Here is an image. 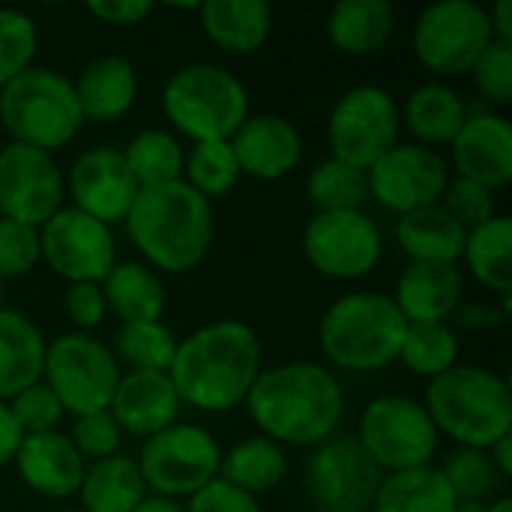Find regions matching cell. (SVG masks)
<instances>
[{
    "label": "cell",
    "instance_id": "obj_17",
    "mask_svg": "<svg viewBox=\"0 0 512 512\" xmlns=\"http://www.w3.org/2000/svg\"><path fill=\"white\" fill-rule=\"evenodd\" d=\"M384 471L360 447L357 438H330L315 447L306 465V483L312 498L333 512H366L384 483Z\"/></svg>",
    "mask_w": 512,
    "mask_h": 512
},
{
    "label": "cell",
    "instance_id": "obj_38",
    "mask_svg": "<svg viewBox=\"0 0 512 512\" xmlns=\"http://www.w3.org/2000/svg\"><path fill=\"white\" fill-rule=\"evenodd\" d=\"M438 471L447 480V486L456 495V501L492 504L495 498H501V489L507 483V477L495 465L492 453L489 450H474V447L453 450L447 456L444 468H438Z\"/></svg>",
    "mask_w": 512,
    "mask_h": 512
},
{
    "label": "cell",
    "instance_id": "obj_56",
    "mask_svg": "<svg viewBox=\"0 0 512 512\" xmlns=\"http://www.w3.org/2000/svg\"><path fill=\"white\" fill-rule=\"evenodd\" d=\"M489 512H512V501L501 495V498H495V501L489 504Z\"/></svg>",
    "mask_w": 512,
    "mask_h": 512
},
{
    "label": "cell",
    "instance_id": "obj_19",
    "mask_svg": "<svg viewBox=\"0 0 512 512\" xmlns=\"http://www.w3.org/2000/svg\"><path fill=\"white\" fill-rule=\"evenodd\" d=\"M453 168L462 180L486 186L489 192L507 189L512 180V123L501 111L468 114L450 144Z\"/></svg>",
    "mask_w": 512,
    "mask_h": 512
},
{
    "label": "cell",
    "instance_id": "obj_49",
    "mask_svg": "<svg viewBox=\"0 0 512 512\" xmlns=\"http://www.w3.org/2000/svg\"><path fill=\"white\" fill-rule=\"evenodd\" d=\"M156 6L150 0H90L87 12L102 21V24H114V27H132L141 24Z\"/></svg>",
    "mask_w": 512,
    "mask_h": 512
},
{
    "label": "cell",
    "instance_id": "obj_53",
    "mask_svg": "<svg viewBox=\"0 0 512 512\" xmlns=\"http://www.w3.org/2000/svg\"><path fill=\"white\" fill-rule=\"evenodd\" d=\"M489 453H492V459H495V465L501 468V474L510 480L512 477V441L510 435L507 438H501L498 444H492L489 447Z\"/></svg>",
    "mask_w": 512,
    "mask_h": 512
},
{
    "label": "cell",
    "instance_id": "obj_21",
    "mask_svg": "<svg viewBox=\"0 0 512 512\" xmlns=\"http://www.w3.org/2000/svg\"><path fill=\"white\" fill-rule=\"evenodd\" d=\"M21 483L48 501H69L78 495L87 462L72 447L69 435L63 432H42L24 435L21 447L12 459Z\"/></svg>",
    "mask_w": 512,
    "mask_h": 512
},
{
    "label": "cell",
    "instance_id": "obj_30",
    "mask_svg": "<svg viewBox=\"0 0 512 512\" xmlns=\"http://www.w3.org/2000/svg\"><path fill=\"white\" fill-rule=\"evenodd\" d=\"M396 30V12L387 0H342L330 9L327 36L351 57L381 51Z\"/></svg>",
    "mask_w": 512,
    "mask_h": 512
},
{
    "label": "cell",
    "instance_id": "obj_45",
    "mask_svg": "<svg viewBox=\"0 0 512 512\" xmlns=\"http://www.w3.org/2000/svg\"><path fill=\"white\" fill-rule=\"evenodd\" d=\"M39 261V228L0 219V279H21Z\"/></svg>",
    "mask_w": 512,
    "mask_h": 512
},
{
    "label": "cell",
    "instance_id": "obj_50",
    "mask_svg": "<svg viewBox=\"0 0 512 512\" xmlns=\"http://www.w3.org/2000/svg\"><path fill=\"white\" fill-rule=\"evenodd\" d=\"M453 318L465 330H498L510 318V297H501V306H492V303H462L453 312Z\"/></svg>",
    "mask_w": 512,
    "mask_h": 512
},
{
    "label": "cell",
    "instance_id": "obj_18",
    "mask_svg": "<svg viewBox=\"0 0 512 512\" xmlns=\"http://www.w3.org/2000/svg\"><path fill=\"white\" fill-rule=\"evenodd\" d=\"M63 180H66L72 207L105 222L108 228L129 216L141 192L123 159V150L108 147V144L90 147L81 156H75L69 177Z\"/></svg>",
    "mask_w": 512,
    "mask_h": 512
},
{
    "label": "cell",
    "instance_id": "obj_9",
    "mask_svg": "<svg viewBox=\"0 0 512 512\" xmlns=\"http://www.w3.org/2000/svg\"><path fill=\"white\" fill-rule=\"evenodd\" d=\"M354 438L384 474L429 468L441 441L426 405L402 393L372 399L360 414Z\"/></svg>",
    "mask_w": 512,
    "mask_h": 512
},
{
    "label": "cell",
    "instance_id": "obj_37",
    "mask_svg": "<svg viewBox=\"0 0 512 512\" xmlns=\"http://www.w3.org/2000/svg\"><path fill=\"white\" fill-rule=\"evenodd\" d=\"M306 198L315 207V213H348L363 210L369 198V180L366 171L345 165L339 159L318 162L306 177Z\"/></svg>",
    "mask_w": 512,
    "mask_h": 512
},
{
    "label": "cell",
    "instance_id": "obj_41",
    "mask_svg": "<svg viewBox=\"0 0 512 512\" xmlns=\"http://www.w3.org/2000/svg\"><path fill=\"white\" fill-rule=\"evenodd\" d=\"M39 51V30L21 9H0V90L27 72Z\"/></svg>",
    "mask_w": 512,
    "mask_h": 512
},
{
    "label": "cell",
    "instance_id": "obj_54",
    "mask_svg": "<svg viewBox=\"0 0 512 512\" xmlns=\"http://www.w3.org/2000/svg\"><path fill=\"white\" fill-rule=\"evenodd\" d=\"M135 512H186V510H183V504H177V501L147 495V498H144V504H141Z\"/></svg>",
    "mask_w": 512,
    "mask_h": 512
},
{
    "label": "cell",
    "instance_id": "obj_28",
    "mask_svg": "<svg viewBox=\"0 0 512 512\" xmlns=\"http://www.w3.org/2000/svg\"><path fill=\"white\" fill-rule=\"evenodd\" d=\"M42 330L18 309H0V402H9L24 387L42 381L45 363Z\"/></svg>",
    "mask_w": 512,
    "mask_h": 512
},
{
    "label": "cell",
    "instance_id": "obj_13",
    "mask_svg": "<svg viewBox=\"0 0 512 512\" xmlns=\"http://www.w3.org/2000/svg\"><path fill=\"white\" fill-rule=\"evenodd\" d=\"M303 255L327 279L354 282L369 276L384 255V237L363 210L315 213L303 231Z\"/></svg>",
    "mask_w": 512,
    "mask_h": 512
},
{
    "label": "cell",
    "instance_id": "obj_31",
    "mask_svg": "<svg viewBox=\"0 0 512 512\" xmlns=\"http://www.w3.org/2000/svg\"><path fill=\"white\" fill-rule=\"evenodd\" d=\"M147 486L141 480V471L135 459L129 456H108L102 462H90L78 489L81 512H135L144 498Z\"/></svg>",
    "mask_w": 512,
    "mask_h": 512
},
{
    "label": "cell",
    "instance_id": "obj_2",
    "mask_svg": "<svg viewBox=\"0 0 512 512\" xmlns=\"http://www.w3.org/2000/svg\"><path fill=\"white\" fill-rule=\"evenodd\" d=\"M261 339L243 321H213L177 342L168 378L180 405L225 414L246 402L261 375Z\"/></svg>",
    "mask_w": 512,
    "mask_h": 512
},
{
    "label": "cell",
    "instance_id": "obj_5",
    "mask_svg": "<svg viewBox=\"0 0 512 512\" xmlns=\"http://www.w3.org/2000/svg\"><path fill=\"white\" fill-rule=\"evenodd\" d=\"M405 330L408 321L390 294L354 291L321 315L318 345L336 369L369 375L399 360Z\"/></svg>",
    "mask_w": 512,
    "mask_h": 512
},
{
    "label": "cell",
    "instance_id": "obj_10",
    "mask_svg": "<svg viewBox=\"0 0 512 512\" xmlns=\"http://www.w3.org/2000/svg\"><path fill=\"white\" fill-rule=\"evenodd\" d=\"M222 450L216 438L195 423H174L150 438L135 459L150 495L180 501L198 495L219 477Z\"/></svg>",
    "mask_w": 512,
    "mask_h": 512
},
{
    "label": "cell",
    "instance_id": "obj_16",
    "mask_svg": "<svg viewBox=\"0 0 512 512\" xmlns=\"http://www.w3.org/2000/svg\"><path fill=\"white\" fill-rule=\"evenodd\" d=\"M369 195L390 213H414L441 204L450 183L447 159L423 144H396L369 171Z\"/></svg>",
    "mask_w": 512,
    "mask_h": 512
},
{
    "label": "cell",
    "instance_id": "obj_6",
    "mask_svg": "<svg viewBox=\"0 0 512 512\" xmlns=\"http://www.w3.org/2000/svg\"><path fill=\"white\" fill-rule=\"evenodd\" d=\"M0 126L12 144L54 156V150L72 144L84 126L72 78L33 63L0 90Z\"/></svg>",
    "mask_w": 512,
    "mask_h": 512
},
{
    "label": "cell",
    "instance_id": "obj_47",
    "mask_svg": "<svg viewBox=\"0 0 512 512\" xmlns=\"http://www.w3.org/2000/svg\"><path fill=\"white\" fill-rule=\"evenodd\" d=\"M63 309H66V315H69V321L75 324L78 333L96 330L105 321V315H108L102 285H96V282L66 285V291H63Z\"/></svg>",
    "mask_w": 512,
    "mask_h": 512
},
{
    "label": "cell",
    "instance_id": "obj_4",
    "mask_svg": "<svg viewBox=\"0 0 512 512\" xmlns=\"http://www.w3.org/2000/svg\"><path fill=\"white\" fill-rule=\"evenodd\" d=\"M438 435L459 447L489 450L512 432L510 381L486 366L456 363L426 387L423 399Z\"/></svg>",
    "mask_w": 512,
    "mask_h": 512
},
{
    "label": "cell",
    "instance_id": "obj_55",
    "mask_svg": "<svg viewBox=\"0 0 512 512\" xmlns=\"http://www.w3.org/2000/svg\"><path fill=\"white\" fill-rule=\"evenodd\" d=\"M456 512H489V504H480V501H459Z\"/></svg>",
    "mask_w": 512,
    "mask_h": 512
},
{
    "label": "cell",
    "instance_id": "obj_27",
    "mask_svg": "<svg viewBox=\"0 0 512 512\" xmlns=\"http://www.w3.org/2000/svg\"><path fill=\"white\" fill-rule=\"evenodd\" d=\"M468 231L441 207H423L399 216L396 243L411 258V264H450L456 267L465 252Z\"/></svg>",
    "mask_w": 512,
    "mask_h": 512
},
{
    "label": "cell",
    "instance_id": "obj_57",
    "mask_svg": "<svg viewBox=\"0 0 512 512\" xmlns=\"http://www.w3.org/2000/svg\"><path fill=\"white\" fill-rule=\"evenodd\" d=\"M0 309H3V279H0Z\"/></svg>",
    "mask_w": 512,
    "mask_h": 512
},
{
    "label": "cell",
    "instance_id": "obj_34",
    "mask_svg": "<svg viewBox=\"0 0 512 512\" xmlns=\"http://www.w3.org/2000/svg\"><path fill=\"white\" fill-rule=\"evenodd\" d=\"M456 495L438 468H417L402 474H387L372 512H456Z\"/></svg>",
    "mask_w": 512,
    "mask_h": 512
},
{
    "label": "cell",
    "instance_id": "obj_7",
    "mask_svg": "<svg viewBox=\"0 0 512 512\" xmlns=\"http://www.w3.org/2000/svg\"><path fill=\"white\" fill-rule=\"evenodd\" d=\"M168 123L189 141H228L249 117L246 84L219 63H186L162 87Z\"/></svg>",
    "mask_w": 512,
    "mask_h": 512
},
{
    "label": "cell",
    "instance_id": "obj_22",
    "mask_svg": "<svg viewBox=\"0 0 512 512\" xmlns=\"http://www.w3.org/2000/svg\"><path fill=\"white\" fill-rule=\"evenodd\" d=\"M123 435L150 438L180 417V399L168 372H126L108 405Z\"/></svg>",
    "mask_w": 512,
    "mask_h": 512
},
{
    "label": "cell",
    "instance_id": "obj_25",
    "mask_svg": "<svg viewBox=\"0 0 512 512\" xmlns=\"http://www.w3.org/2000/svg\"><path fill=\"white\" fill-rule=\"evenodd\" d=\"M198 18L204 36L228 54H255L273 33V9L264 0H204Z\"/></svg>",
    "mask_w": 512,
    "mask_h": 512
},
{
    "label": "cell",
    "instance_id": "obj_8",
    "mask_svg": "<svg viewBox=\"0 0 512 512\" xmlns=\"http://www.w3.org/2000/svg\"><path fill=\"white\" fill-rule=\"evenodd\" d=\"M120 363L114 351L90 333H63L45 348L42 381L57 396L63 414L84 417L108 411L120 384Z\"/></svg>",
    "mask_w": 512,
    "mask_h": 512
},
{
    "label": "cell",
    "instance_id": "obj_35",
    "mask_svg": "<svg viewBox=\"0 0 512 512\" xmlns=\"http://www.w3.org/2000/svg\"><path fill=\"white\" fill-rule=\"evenodd\" d=\"M123 159L138 183V189H156L183 180V147L174 132L141 129L123 147Z\"/></svg>",
    "mask_w": 512,
    "mask_h": 512
},
{
    "label": "cell",
    "instance_id": "obj_3",
    "mask_svg": "<svg viewBox=\"0 0 512 512\" xmlns=\"http://www.w3.org/2000/svg\"><path fill=\"white\" fill-rule=\"evenodd\" d=\"M132 246L156 273H192L213 246V204L183 180L141 189L123 219Z\"/></svg>",
    "mask_w": 512,
    "mask_h": 512
},
{
    "label": "cell",
    "instance_id": "obj_26",
    "mask_svg": "<svg viewBox=\"0 0 512 512\" xmlns=\"http://www.w3.org/2000/svg\"><path fill=\"white\" fill-rule=\"evenodd\" d=\"M399 117L402 126L414 135V144L438 150L444 144H453L462 123L468 120V105L450 84L429 81L408 93Z\"/></svg>",
    "mask_w": 512,
    "mask_h": 512
},
{
    "label": "cell",
    "instance_id": "obj_40",
    "mask_svg": "<svg viewBox=\"0 0 512 512\" xmlns=\"http://www.w3.org/2000/svg\"><path fill=\"white\" fill-rule=\"evenodd\" d=\"M177 351V336L162 321L147 324H120L114 357L126 363L129 372H168Z\"/></svg>",
    "mask_w": 512,
    "mask_h": 512
},
{
    "label": "cell",
    "instance_id": "obj_33",
    "mask_svg": "<svg viewBox=\"0 0 512 512\" xmlns=\"http://www.w3.org/2000/svg\"><path fill=\"white\" fill-rule=\"evenodd\" d=\"M471 276L495 291L498 297H510L512 285V222L510 216H492L486 225L468 231L462 252Z\"/></svg>",
    "mask_w": 512,
    "mask_h": 512
},
{
    "label": "cell",
    "instance_id": "obj_11",
    "mask_svg": "<svg viewBox=\"0 0 512 512\" xmlns=\"http://www.w3.org/2000/svg\"><path fill=\"white\" fill-rule=\"evenodd\" d=\"M492 39L489 9L477 0H438L420 12L411 33L414 57L444 78L471 72Z\"/></svg>",
    "mask_w": 512,
    "mask_h": 512
},
{
    "label": "cell",
    "instance_id": "obj_20",
    "mask_svg": "<svg viewBox=\"0 0 512 512\" xmlns=\"http://www.w3.org/2000/svg\"><path fill=\"white\" fill-rule=\"evenodd\" d=\"M228 144L240 174L255 180H282L303 159V135L282 114H249Z\"/></svg>",
    "mask_w": 512,
    "mask_h": 512
},
{
    "label": "cell",
    "instance_id": "obj_14",
    "mask_svg": "<svg viewBox=\"0 0 512 512\" xmlns=\"http://www.w3.org/2000/svg\"><path fill=\"white\" fill-rule=\"evenodd\" d=\"M39 258L54 276L66 279V285H102V279L117 264L114 231L75 207H60L39 228Z\"/></svg>",
    "mask_w": 512,
    "mask_h": 512
},
{
    "label": "cell",
    "instance_id": "obj_24",
    "mask_svg": "<svg viewBox=\"0 0 512 512\" xmlns=\"http://www.w3.org/2000/svg\"><path fill=\"white\" fill-rule=\"evenodd\" d=\"M462 273L450 264H408L396 282L393 303L408 324L450 321L462 306Z\"/></svg>",
    "mask_w": 512,
    "mask_h": 512
},
{
    "label": "cell",
    "instance_id": "obj_48",
    "mask_svg": "<svg viewBox=\"0 0 512 512\" xmlns=\"http://www.w3.org/2000/svg\"><path fill=\"white\" fill-rule=\"evenodd\" d=\"M186 512H264L258 504V498L228 486L225 480H213L210 486H204L198 495L189 498V504L183 507Z\"/></svg>",
    "mask_w": 512,
    "mask_h": 512
},
{
    "label": "cell",
    "instance_id": "obj_58",
    "mask_svg": "<svg viewBox=\"0 0 512 512\" xmlns=\"http://www.w3.org/2000/svg\"><path fill=\"white\" fill-rule=\"evenodd\" d=\"M57 512H81L78 507H66V510H57Z\"/></svg>",
    "mask_w": 512,
    "mask_h": 512
},
{
    "label": "cell",
    "instance_id": "obj_59",
    "mask_svg": "<svg viewBox=\"0 0 512 512\" xmlns=\"http://www.w3.org/2000/svg\"><path fill=\"white\" fill-rule=\"evenodd\" d=\"M321 512H333V510H321Z\"/></svg>",
    "mask_w": 512,
    "mask_h": 512
},
{
    "label": "cell",
    "instance_id": "obj_46",
    "mask_svg": "<svg viewBox=\"0 0 512 512\" xmlns=\"http://www.w3.org/2000/svg\"><path fill=\"white\" fill-rule=\"evenodd\" d=\"M441 207L465 228V231H474L480 225H486L495 213V192H489L486 186H477L471 180H450L447 189H444V198H441Z\"/></svg>",
    "mask_w": 512,
    "mask_h": 512
},
{
    "label": "cell",
    "instance_id": "obj_32",
    "mask_svg": "<svg viewBox=\"0 0 512 512\" xmlns=\"http://www.w3.org/2000/svg\"><path fill=\"white\" fill-rule=\"evenodd\" d=\"M288 474V456L285 447L264 435H252L237 441L231 450L222 453L219 462V480L228 486L258 498L270 489H276Z\"/></svg>",
    "mask_w": 512,
    "mask_h": 512
},
{
    "label": "cell",
    "instance_id": "obj_42",
    "mask_svg": "<svg viewBox=\"0 0 512 512\" xmlns=\"http://www.w3.org/2000/svg\"><path fill=\"white\" fill-rule=\"evenodd\" d=\"M474 87L492 108H507L512 102V45L492 39L489 48L471 66Z\"/></svg>",
    "mask_w": 512,
    "mask_h": 512
},
{
    "label": "cell",
    "instance_id": "obj_52",
    "mask_svg": "<svg viewBox=\"0 0 512 512\" xmlns=\"http://www.w3.org/2000/svg\"><path fill=\"white\" fill-rule=\"evenodd\" d=\"M489 24H492V33H495V39H501V42H510L512 45V3L510 0H498V3L489 9Z\"/></svg>",
    "mask_w": 512,
    "mask_h": 512
},
{
    "label": "cell",
    "instance_id": "obj_12",
    "mask_svg": "<svg viewBox=\"0 0 512 512\" xmlns=\"http://www.w3.org/2000/svg\"><path fill=\"white\" fill-rule=\"evenodd\" d=\"M402 117L396 99L378 84H357L339 96L327 120L330 156L369 171L399 144Z\"/></svg>",
    "mask_w": 512,
    "mask_h": 512
},
{
    "label": "cell",
    "instance_id": "obj_51",
    "mask_svg": "<svg viewBox=\"0 0 512 512\" xmlns=\"http://www.w3.org/2000/svg\"><path fill=\"white\" fill-rule=\"evenodd\" d=\"M21 438H24V432L18 429L9 405L0 402V468L12 465V459H15L18 447H21Z\"/></svg>",
    "mask_w": 512,
    "mask_h": 512
},
{
    "label": "cell",
    "instance_id": "obj_15",
    "mask_svg": "<svg viewBox=\"0 0 512 512\" xmlns=\"http://www.w3.org/2000/svg\"><path fill=\"white\" fill-rule=\"evenodd\" d=\"M66 198V180L51 153L6 144L0 147V219L42 228Z\"/></svg>",
    "mask_w": 512,
    "mask_h": 512
},
{
    "label": "cell",
    "instance_id": "obj_29",
    "mask_svg": "<svg viewBox=\"0 0 512 512\" xmlns=\"http://www.w3.org/2000/svg\"><path fill=\"white\" fill-rule=\"evenodd\" d=\"M102 294L108 312H114L120 324L162 321L168 303L159 273L144 261H117L102 279Z\"/></svg>",
    "mask_w": 512,
    "mask_h": 512
},
{
    "label": "cell",
    "instance_id": "obj_44",
    "mask_svg": "<svg viewBox=\"0 0 512 512\" xmlns=\"http://www.w3.org/2000/svg\"><path fill=\"white\" fill-rule=\"evenodd\" d=\"M69 441L78 450V456L90 465V462H102V459L120 453L123 432H120L117 420L111 417V411H93V414L75 417Z\"/></svg>",
    "mask_w": 512,
    "mask_h": 512
},
{
    "label": "cell",
    "instance_id": "obj_36",
    "mask_svg": "<svg viewBox=\"0 0 512 512\" xmlns=\"http://www.w3.org/2000/svg\"><path fill=\"white\" fill-rule=\"evenodd\" d=\"M399 363L420 375V378H438L450 372L459 363V333L450 321H426V324H408L399 348Z\"/></svg>",
    "mask_w": 512,
    "mask_h": 512
},
{
    "label": "cell",
    "instance_id": "obj_23",
    "mask_svg": "<svg viewBox=\"0 0 512 512\" xmlns=\"http://www.w3.org/2000/svg\"><path fill=\"white\" fill-rule=\"evenodd\" d=\"M72 90L84 123H114L138 99V72L126 57L102 54L72 78Z\"/></svg>",
    "mask_w": 512,
    "mask_h": 512
},
{
    "label": "cell",
    "instance_id": "obj_39",
    "mask_svg": "<svg viewBox=\"0 0 512 512\" xmlns=\"http://www.w3.org/2000/svg\"><path fill=\"white\" fill-rule=\"evenodd\" d=\"M240 165L228 141H201L183 159V183L192 186L201 198H225L240 183Z\"/></svg>",
    "mask_w": 512,
    "mask_h": 512
},
{
    "label": "cell",
    "instance_id": "obj_43",
    "mask_svg": "<svg viewBox=\"0 0 512 512\" xmlns=\"http://www.w3.org/2000/svg\"><path fill=\"white\" fill-rule=\"evenodd\" d=\"M9 411L18 423V429L24 435H42V432H57L60 420H63V408L57 402V396L48 390L45 381H36L30 387H24L18 396H12Z\"/></svg>",
    "mask_w": 512,
    "mask_h": 512
},
{
    "label": "cell",
    "instance_id": "obj_1",
    "mask_svg": "<svg viewBox=\"0 0 512 512\" xmlns=\"http://www.w3.org/2000/svg\"><path fill=\"white\" fill-rule=\"evenodd\" d=\"M243 405L258 432L279 447H321L345 420L339 378L306 360L261 369Z\"/></svg>",
    "mask_w": 512,
    "mask_h": 512
}]
</instances>
